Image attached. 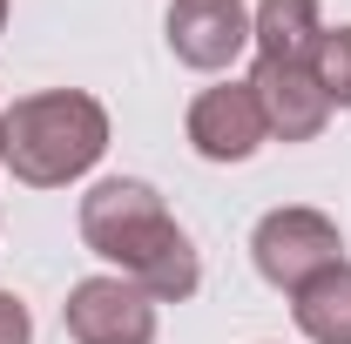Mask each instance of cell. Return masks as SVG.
Here are the masks:
<instances>
[{
    "label": "cell",
    "mask_w": 351,
    "mask_h": 344,
    "mask_svg": "<svg viewBox=\"0 0 351 344\" xmlns=\"http://www.w3.org/2000/svg\"><path fill=\"white\" fill-rule=\"evenodd\" d=\"M324 34V7L317 0H257L250 7V47L257 61H311Z\"/></svg>",
    "instance_id": "obj_8"
},
{
    "label": "cell",
    "mask_w": 351,
    "mask_h": 344,
    "mask_svg": "<svg viewBox=\"0 0 351 344\" xmlns=\"http://www.w3.org/2000/svg\"><path fill=\"white\" fill-rule=\"evenodd\" d=\"M108 156V108L88 88H41L0 108V169L27 189H68Z\"/></svg>",
    "instance_id": "obj_2"
},
{
    "label": "cell",
    "mask_w": 351,
    "mask_h": 344,
    "mask_svg": "<svg viewBox=\"0 0 351 344\" xmlns=\"http://www.w3.org/2000/svg\"><path fill=\"white\" fill-rule=\"evenodd\" d=\"M182 135H189V149H196L203 162H250L263 142H270L250 82H217V88H203V95L189 101V115H182Z\"/></svg>",
    "instance_id": "obj_6"
},
{
    "label": "cell",
    "mask_w": 351,
    "mask_h": 344,
    "mask_svg": "<svg viewBox=\"0 0 351 344\" xmlns=\"http://www.w3.org/2000/svg\"><path fill=\"white\" fill-rule=\"evenodd\" d=\"M82 243L101 263H115V277H129L142 297L156 304H189L203 291V257L189 243V230L169 216L162 189L142 175H101L82 196Z\"/></svg>",
    "instance_id": "obj_1"
},
{
    "label": "cell",
    "mask_w": 351,
    "mask_h": 344,
    "mask_svg": "<svg viewBox=\"0 0 351 344\" xmlns=\"http://www.w3.org/2000/svg\"><path fill=\"white\" fill-rule=\"evenodd\" d=\"M0 34H7V0H0Z\"/></svg>",
    "instance_id": "obj_12"
},
{
    "label": "cell",
    "mask_w": 351,
    "mask_h": 344,
    "mask_svg": "<svg viewBox=\"0 0 351 344\" xmlns=\"http://www.w3.org/2000/svg\"><path fill=\"white\" fill-rule=\"evenodd\" d=\"M250 95H257L263 108V129L270 142H317V135L331 129V101H324V88L311 75V61H257L250 68Z\"/></svg>",
    "instance_id": "obj_7"
},
{
    "label": "cell",
    "mask_w": 351,
    "mask_h": 344,
    "mask_svg": "<svg viewBox=\"0 0 351 344\" xmlns=\"http://www.w3.org/2000/svg\"><path fill=\"white\" fill-rule=\"evenodd\" d=\"M291 317H298L304 344H351V263L311 277L291 297Z\"/></svg>",
    "instance_id": "obj_9"
},
{
    "label": "cell",
    "mask_w": 351,
    "mask_h": 344,
    "mask_svg": "<svg viewBox=\"0 0 351 344\" xmlns=\"http://www.w3.org/2000/svg\"><path fill=\"white\" fill-rule=\"evenodd\" d=\"M0 344H34V317L14 291H0Z\"/></svg>",
    "instance_id": "obj_11"
},
{
    "label": "cell",
    "mask_w": 351,
    "mask_h": 344,
    "mask_svg": "<svg viewBox=\"0 0 351 344\" xmlns=\"http://www.w3.org/2000/svg\"><path fill=\"white\" fill-rule=\"evenodd\" d=\"M311 75H317V88H324V101H331V108H351V21L317 34Z\"/></svg>",
    "instance_id": "obj_10"
},
{
    "label": "cell",
    "mask_w": 351,
    "mask_h": 344,
    "mask_svg": "<svg viewBox=\"0 0 351 344\" xmlns=\"http://www.w3.org/2000/svg\"><path fill=\"white\" fill-rule=\"evenodd\" d=\"M162 41H169V54L182 68L223 75V68L250 47V7H243V0H169Z\"/></svg>",
    "instance_id": "obj_5"
},
{
    "label": "cell",
    "mask_w": 351,
    "mask_h": 344,
    "mask_svg": "<svg viewBox=\"0 0 351 344\" xmlns=\"http://www.w3.org/2000/svg\"><path fill=\"white\" fill-rule=\"evenodd\" d=\"M250 263H257V277L270 284V291L298 297L311 277H324V270L345 263V236H338V223H331L324 210L284 203V210L257 216V230H250Z\"/></svg>",
    "instance_id": "obj_3"
},
{
    "label": "cell",
    "mask_w": 351,
    "mask_h": 344,
    "mask_svg": "<svg viewBox=\"0 0 351 344\" xmlns=\"http://www.w3.org/2000/svg\"><path fill=\"white\" fill-rule=\"evenodd\" d=\"M68 344H156V297H142L129 277H82L61 304Z\"/></svg>",
    "instance_id": "obj_4"
}]
</instances>
